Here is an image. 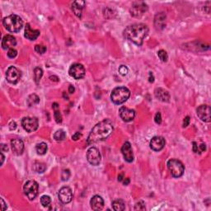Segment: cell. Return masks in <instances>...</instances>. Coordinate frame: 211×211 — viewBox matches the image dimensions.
Listing matches in <instances>:
<instances>
[{
	"label": "cell",
	"instance_id": "3",
	"mask_svg": "<svg viewBox=\"0 0 211 211\" xmlns=\"http://www.w3.org/2000/svg\"><path fill=\"white\" fill-rule=\"evenodd\" d=\"M2 24L5 29L10 32H18L23 26V21L18 15L12 14L4 17L2 20Z\"/></svg>",
	"mask_w": 211,
	"mask_h": 211
},
{
	"label": "cell",
	"instance_id": "37",
	"mask_svg": "<svg viewBox=\"0 0 211 211\" xmlns=\"http://www.w3.org/2000/svg\"><path fill=\"white\" fill-rule=\"evenodd\" d=\"M128 68L126 67V66H125V65H121V66H120V68H119V73H120V74L123 75V76H125V75H126L128 74Z\"/></svg>",
	"mask_w": 211,
	"mask_h": 211
},
{
	"label": "cell",
	"instance_id": "33",
	"mask_svg": "<svg viewBox=\"0 0 211 211\" xmlns=\"http://www.w3.org/2000/svg\"><path fill=\"white\" fill-rule=\"evenodd\" d=\"M35 51L38 53V54L42 55L44 53H46V47L45 46H42V45H36L35 46Z\"/></svg>",
	"mask_w": 211,
	"mask_h": 211
},
{
	"label": "cell",
	"instance_id": "15",
	"mask_svg": "<svg viewBox=\"0 0 211 211\" xmlns=\"http://www.w3.org/2000/svg\"><path fill=\"white\" fill-rule=\"evenodd\" d=\"M11 147H12V153L15 155H22L24 151V143L22 139H14L11 140Z\"/></svg>",
	"mask_w": 211,
	"mask_h": 211
},
{
	"label": "cell",
	"instance_id": "13",
	"mask_svg": "<svg viewBox=\"0 0 211 211\" xmlns=\"http://www.w3.org/2000/svg\"><path fill=\"white\" fill-rule=\"evenodd\" d=\"M58 197L60 201L64 204H68L71 202L73 199V192L72 190L70 187L64 186L59 191L58 193Z\"/></svg>",
	"mask_w": 211,
	"mask_h": 211
},
{
	"label": "cell",
	"instance_id": "48",
	"mask_svg": "<svg viewBox=\"0 0 211 211\" xmlns=\"http://www.w3.org/2000/svg\"><path fill=\"white\" fill-rule=\"evenodd\" d=\"M149 81L150 82V83H154V75H153V74H152L151 72L149 73Z\"/></svg>",
	"mask_w": 211,
	"mask_h": 211
},
{
	"label": "cell",
	"instance_id": "17",
	"mask_svg": "<svg viewBox=\"0 0 211 211\" xmlns=\"http://www.w3.org/2000/svg\"><path fill=\"white\" fill-rule=\"evenodd\" d=\"M121 153H122L124 158L126 162H128V163L133 162L134 155H133V151H132L130 142H125V144H123L122 148H121Z\"/></svg>",
	"mask_w": 211,
	"mask_h": 211
},
{
	"label": "cell",
	"instance_id": "5",
	"mask_svg": "<svg viewBox=\"0 0 211 211\" xmlns=\"http://www.w3.org/2000/svg\"><path fill=\"white\" fill-rule=\"evenodd\" d=\"M168 168L173 177H180L184 173V165L181 161L177 160V159H170L168 161Z\"/></svg>",
	"mask_w": 211,
	"mask_h": 211
},
{
	"label": "cell",
	"instance_id": "2",
	"mask_svg": "<svg viewBox=\"0 0 211 211\" xmlns=\"http://www.w3.org/2000/svg\"><path fill=\"white\" fill-rule=\"evenodd\" d=\"M149 33V27L143 23H135L128 26L124 30L123 36L137 46H142L144 39Z\"/></svg>",
	"mask_w": 211,
	"mask_h": 211
},
{
	"label": "cell",
	"instance_id": "30",
	"mask_svg": "<svg viewBox=\"0 0 211 211\" xmlns=\"http://www.w3.org/2000/svg\"><path fill=\"white\" fill-rule=\"evenodd\" d=\"M51 203V197L49 195H42L41 198V204L43 207H48Z\"/></svg>",
	"mask_w": 211,
	"mask_h": 211
},
{
	"label": "cell",
	"instance_id": "28",
	"mask_svg": "<svg viewBox=\"0 0 211 211\" xmlns=\"http://www.w3.org/2000/svg\"><path fill=\"white\" fill-rule=\"evenodd\" d=\"M42 75H43V70H41V68L36 67L34 70V79H35V82H36V84H38L39 82L41 81Z\"/></svg>",
	"mask_w": 211,
	"mask_h": 211
},
{
	"label": "cell",
	"instance_id": "35",
	"mask_svg": "<svg viewBox=\"0 0 211 211\" xmlns=\"http://www.w3.org/2000/svg\"><path fill=\"white\" fill-rule=\"evenodd\" d=\"M70 177V172L69 169H65L62 172V175H61V178H62V181L65 182V181L69 180V178Z\"/></svg>",
	"mask_w": 211,
	"mask_h": 211
},
{
	"label": "cell",
	"instance_id": "24",
	"mask_svg": "<svg viewBox=\"0 0 211 211\" xmlns=\"http://www.w3.org/2000/svg\"><path fill=\"white\" fill-rule=\"evenodd\" d=\"M112 207L113 209H115V211H122L125 210V203L121 200H114L112 202Z\"/></svg>",
	"mask_w": 211,
	"mask_h": 211
},
{
	"label": "cell",
	"instance_id": "9",
	"mask_svg": "<svg viewBox=\"0 0 211 211\" xmlns=\"http://www.w3.org/2000/svg\"><path fill=\"white\" fill-rule=\"evenodd\" d=\"M22 125L26 132H33L38 128V119L36 117H24L22 120Z\"/></svg>",
	"mask_w": 211,
	"mask_h": 211
},
{
	"label": "cell",
	"instance_id": "11",
	"mask_svg": "<svg viewBox=\"0 0 211 211\" xmlns=\"http://www.w3.org/2000/svg\"><path fill=\"white\" fill-rule=\"evenodd\" d=\"M85 69L81 64H74L70 67L69 74L75 79H81L85 76Z\"/></svg>",
	"mask_w": 211,
	"mask_h": 211
},
{
	"label": "cell",
	"instance_id": "50",
	"mask_svg": "<svg viewBox=\"0 0 211 211\" xmlns=\"http://www.w3.org/2000/svg\"><path fill=\"white\" fill-rule=\"evenodd\" d=\"M123 184L125 185V186H127V185L130 184V178H125V181H124V182H123Z\"/></svg>",
	"mask_w": 211,
	"mask_h": 211
},
{
	"label": "cell",
	"instance_id": "47",
	"mask_svg": "<svg viewBox=\"0 0 211 211\" xmlns=\"http://www.w3.org/2000/svg\"><path fill=\"white\" fill-rule=\"evenodd\" d=\"M50 79H51V81L59 82V79H59L57 76H55V75H54V76H51V77H50Z\"/></svg>",
	"mask_w": 211,
	"mask_h": 211
},
{
	"label": "cell",
	"instance_id": "42",
	"mask_svg": "<svg viewBox=\"0 0 211 211\" xmlns=\"http://www.w3.org/2000/svg\"><path fill=\"white\" fill-rule=\"evenodd\" d=\"M17 128V124L15 121H11V123L9 124V129L11 130H14L15 129Z\"/></svg>",
	"mask_w": 211,
	"mask_h": 211
},
{
	"label": "cell",
	"instance_id": "46",
	"mask_svg": "<svg viewBox=\"0 0 211 211\" xmlns=\"http://www.w3.org/2000/svg\"><path fill=\"white\" fill-rule=\"evenodd\" d=\"M74 87L73 86V85H70V87H69V92H70V94H72L74 92Z\"/></svg>",
	"mask_w": 211,
	"mask_h": 211
},
{
	"label": "cell",
	"instance_id": "52",
	"mask_svg": "<svg viewBox=\"0 0 211 211\" xmlns=\"http://www.w3.org/2000/svg\"><path fill=\"white\" fill-rule=\"evenodd\" d=\"M3 162H4V156L2 154V152H1V165H2Z\"/></svg>",
	"mask_w": 211,
	"mask_h": 211
},
{
	"label": "cell",
	"instance_id": "41",
	"mask_svg": "<svg viewBox=\"0 0 211 211\" xmlns=\"http://www.w3.org/2000/svg\"><path fill=\"white\" fill-rule=\"evenodd\" d=\"M206 150V146L204 144H201L200 145H199V153L200 154L201 152H204Z\"/></svg>",
	"mask_w": 211,
	"mask_h": 211
},
{
	"label": "cell",
	"instance_id": "45",
	"mask_svg": "<svg viewBox=\"0 0 211 211\" xmlns=\"http://www.w3.org/2000/svg\"><path fill=\"white\" fill-rule=\"evenodd\" d=\"M1 203H2V210L4 211L5 209H7V206H6V204H5L4 200H3V199H2V198H1Z\"/></svg>",
	"mask_w": 211,
	"mask_h": 211
},
{
	"label": "cell",
	"instance_id": "43",
	"mask_svg": "<svg viewBox=\"0 0 211 211\" xmlns=\"http://www.w3.org/2000/svg\"><path fill=\"white\" fill-rule=\"evenodd\" d=\"M193 151H194L195 153H196V154L197 153H199V147L197 145L196 142H193Z\"/></svg>",
	"mask_w": 211,
	"mask_h": 211
},
{
	"label": "cell",
	"instance_id": "10",
	"mask_svg": "<svg viewBox=\"0 0 211 211\" xmlns=\"http://www.w3.org/2000/svg\"><path fill=\"white\" fill-rule=\"evenodd\" d=\"M21 79V72L14 66H10L6 72V79L8 83L16 84Z\"/></svg>",
	"mask_w": 211,
	"mask_h": 211
},
{
	"label": "cell",
	"instance_id": "4",
	"mask_svg": "<svg viewBox=\"0 0 211 211\" xmlns=\"http://www.w3.org/2000/svg\"><path fill=\"white\" fill-rule=\"evenodd\" d=\"M130 95V92L127 88L118 87L112 90V92L110 94V99L116 105H120L127 101Z\"/></svg>",
	"mask_w": 211,
	"mask_h": 211
},
{
	"label": "cell",
	"instance_id": "19",
	"mask_svg": "<svg viewBox=\"0 0 211 211\" xmlns=\"http://www.w3.org/2000/svg\"><path fill=\"white\" fill-rule=\"evenodd\" d=\"M17 45V41L14 36L12 35H7L5 36L2 40V47L3 50H9L13 48V46Z\"/></svg>",
	"mask_w": 211,
	"mask_h": 211
},
{
	"label": "cell",
	"instance_id": "16",
	"mask_svg": "<svg viewBox=\"0 0 211 211\" xmlns=\"http://www.w3.org/2000/svg\"><path fill=\"white\" fill-rule=\"evenodd\" d=\"M165 139L162 136H155L150 141V148L154 151L158 152L165 147Z\"/></svg>",
	"mask_w": 211,
	"mask_h": 211
},
{
	"label": "cell",
	"instance_id": "39",
	"mask_svg": "<svg viewBox=\"0 0 211 211\" xmlns=\"http://www.w3.org/2000/svg\"><path fill=\"white\" fill-rule=\"evenodd\" d=\"M82 137V134L81 133H79V132H76L74 135L72 136V139L73 140H74V141H77V140H79L80 138Z\"/></svg>",
	"mask_w": 211,
	"mask_h": 211
},
{
	"label": "cell",
	"instance_id": "14",
	"mask_svg": "<svg viewBox=\"0 0 211 211\" xmlns=\"http://www.w3.org/2000/svg\"><path fill=\"white\" fill-rule=\"evenodd\" d=\"M119 115H120V118L122 119V120H124L125 122H130L134 119L135 111H134V110L129 109L125 106H122L119 110Z\"/></svg>",
	"mask_w": 211,
	"mask_h": 211
},
{
	"label": "cell",
	"instance_id": "34",
	"mask_svg": "<svg viewBox=\"0 0 211 211\" xmlns=\"http://www.w3.org/2000/svg\"><path fill=\"white\" fill-rule=\"evenodd\" d=\"M54 116H55V120L56 123L60 124V123L62 122V115H61L60 111H59L58 110H55V113H54Z\"/></svg>",
	"mask_w": 211,
	"mask_h": 211
},
{
	"label": "cell",
	"instance_id": "20",
	"mask_svg": "<svg viewBox=\"0 0 211 211\" xmlns=\"http://www.w3.org/2000/svg\"><path fill=\"white\" fill-rule=\"evenodd\" d=\"M154 95L156 97V98L163 102H169L170 101V94L165 89L158 88L154 91Z\"/></svg>",
	"mask_w": 211,
	"mask_h": 211
},
{
	"label": "cell",
	"instance_id": "23",
	"mask_svg": "<svg viewBox=\"0 0 211 211\" xmlns=\"http://www.w3.org/2000/svg\"><path fill=\"white\" fill-rule=\"evenodd\" d=\"M84 6H85V2L84 1H81V0H78V1H74V2H73V12L79 18L82 17V11H83V8L84 7Z\"/></svg>",
	"mask_w": 211,
	"mask_h": 211
},
{
	"label": "cell",
	"instance_id": "21",
	"mask_svg": "<svg viewBox=\"0 0 211 211\" xmlns=\"http://www.w3.org/2000/svg\"><path fill=\"white\" fill-rule=\"evenodd\" d=\"M90 204L93 210H101L104 207V200L100 195H94L90 200Z\"/></svg>",
	"mask_w": 211,
	"mask_h": 211
},
{
	"label": "cell",
	"instance_id": "7",
	"mask_svg": "<svg viewBox=\"0 0 211 211\" xmlns=\"http://www.w3.org/2000/svg\"><path fill=\"white\" fill-rule=\"evenodd\" d=\"M148 5L144 2H134L132 4L130 12L132 17H140L148 10Z\"/></svg>",
	"mask_w": 211,
	"mask_h": 211
},
{
	"label": "cell",
	"instance_id": "32",
	"mask_svg": "<svg viewBox=\"0 0 211 211\" xmlns=\"http://www.w3.org/2000/svg\"><path fill=\"white\" fill-rule=\"evenodd\" d=\"M145 204H144V201H139L137 202L136 204H135V205H134V210H145Z\"/></svg>",
	"mask_w": 211,
	"mask_h": 211
},
{
	"label": "cell",
	"instance_id": "12",
	"mask_svg": "<svg viewBox=\"0 0 211 211\" xmlns=\"http://www.w3.org/2000/svg\"><path fill=\"white\" fill-rule=\"evenodd\" d=\"M196 114L198 117L204 122H210V107L208 105H201L197 108Z\"/></svg>",
	"mask_w": 211,
	"mask_h": 211
},
{
	"label": "cell",
	"instance_id": "38",
	"mask_svg": "<svg viewBox=\"0 0 211 211\" xmlns=\"http://www.w3.org/2000/svg\"><path fill=\"white\" fill-rule=\"evenodd\" d=\"M154 121L158 125H160L162 123V115H161L160 112H157L156 115H155V117H154Z\"/></svg>",
	"mask_w": 211,
	"mask_h": 211
},
{
	"label": "cell",
	"instance_id": "26",
	"mask_svg": "<svg viewBox=\"0 0 211 211\" xmlns=\"http://www.w3.org/2000/svg\"><path fill=\"white\" fill-rule=\"evenodd\" d=\"M47 149H48V147H47V144L46 143H40L36 146V150L39 155L46 154Z\"/></svg>",
	"mask_w": 211,
	"mask_h": 211
},
{
	"label": "cell",
	"instance_id": "44",
	"mask_svg": "<svg viewBox=\"0 0 211 211\" xmlns=\"http://www.w3.org/2000/svg\"><path fill=\"white\" fill-rule=\"evenodd\" d=\"M7 150H8V148H7V146L6 145V144H1V151L7 152Z\"/></svg>",
	"mask_w": 211,
	"mask_h": 211
},
{
	"label": "cell",
	"instance_id": "40",
	"mask_svg": "<svg viewBox=\"0 0 211 211\" xmlns=\"http://www.w3.org/2000/svg\"><path fill=\"white\" fill-rule=\"evenodd\" d=\"M190 123V116H186L184 119V120H183V127H187L188 126V125H189Z\"/></svg>",
	"mask_w": 211,
	"mask_h": 211
},
{
	"label": "cell",
	"instance_id": "1",
	"mask_svg": "<svg viewBox=\"0 0 211 211\" xmlns=\"http://www.w3.org/2000/svg\"><path fill=\"white\" fill-rule=\"evenodd\" d=\"M113 132V125L110 120H104L97 123L91 130L89 134L87 143L88 144H92L97 142L102 141L107 139Z\"/></svg>",
	"mask_w": 211,
	"mask_h": 211
},
{
	"label": "cell",
	"instance_id": "22",
	"mask_svg": "<svg viewBox=\"0 0 211 211\" xmlns=\"http://www.w3.org/2000/svg\"><path fill=\"white\" fill-rule=\"evenodd\" d=\"M25 37L30 41H35L40 36V31L39 30H32L30 26V24L27 23L25 26Z\"/></svg>",
	"mask_w": 211,
	"mask_h": 211
},
{
	"label": "cell",
	"instance_id": "18",
	"mask_svg": "<svg viewBox=\"0 0 211 211\" xmlns=\"http://www.w3.org/2000/svg\"><path fill=\"white\" fill-rule=\"evenodd\" d=\"M166 14L164 12H158L154 17V26L158 31L163 30L166 26Z\"/></svg>",
	"mask_w": 211,
	"mask_h": 211
},
{
	"label": "cell",
	"instance_id": "27",
	"mask_svg": "<svg viewBox=\"0 0 211 211\" xmlns=\"http://www.w3.org/2000/svg\"><path fill=\"white\" fill-rule=\"evenodd\" d=\"M26 102H27L29 106H32L36 105V104H38L40 102V98H39V97L36 94H31V95L28 97Z\"/></svg>",
	"mask_w": 211,
	"mask_h": 211
},
{
	"label": "cell",
	"instance_id": "36",
	"mask_svg": "<svg viewBox=\"0 0 211 211\" xmlns=\"http://www.w3.org/2000/svg\"><path fill=\"white\" fill-rule=\"evenodd\" d=\"M17 55V51L13 48L9 49L8 51H7V56H8L9 58H11V59H13V58L16 57Z\"/></svg>",
	"mask_w": 211,
	"mask_h": 211
},
{
	"label": "cell",
	"instance_id": "8",
	"mask_svg": "<svg viewBox=\"0 0 211 211\" xmlns=\"http://www.w3.org/2000/svg\"><path fill=\"white\" fill-rule=\"evenodd\" d=\"M87 160L92 166H97L101 163V156L100 152L95 147H92L87 152Z\"/></svg>",
	"mask_w": 211,
	"mask_h": 211
},
{
	"label": "cell",
	"instance_id": "25",
	"mask_svg": "<svg viewBox=\"0 0 211 211\" xmlns=\"http://www.w3.org/2000/svg\"><path fill=\"white\" fill-rule=\"evenodd\" d=\"M46 169V165L41 162H36L33 165V170L38 173H43Z\"/></svg>",
	"mask_w": 211,
	"mask_h": 211
},
{
	"label": "cell",
	"instance_id": "31",
	"mask_svg": "<svg viewBox=\"0 0 211 211\" xmlns=\"http://www.w3.org/2000/svg\"><path fill=\"white\" fill-rule=\"evenodd\" d=\"M158 57H159V59H160L163 62H167V61H168V55L165 51H163V50H160V51L158 52Z\"/></svg>",
	"mask_w": 211,
	"mask_h": 211
},
{
	"label": "cell",
	"instance_id": "51",
	"mask_svg": "<svg viewBox=\"0 0 211 211\" xmlns=\"http://www.w3.org/2000/svg\"><path fill=\"white\" fill-rule=\"evenodd\" d=\"M52 107L54 108L55 110H58V108H59V104L56 103V102H55V103H53Z\"/></svg>",
	"mask_w": 211,
	"mask_h": 211
},
{
	"label": "cell",
	"instance_id": "53",
	"mask_svg": "<svg viewBox=\"0 0 211 211\" xmlns=\"http://www.w3.org/2000/svg\"><path fill=\"white\" fill-rule=\"evenodd\" d=\"M63 97H64V98H65V99H69V97H68V95L65 92H63Z\"/></svg>",
	"mask_w": 211,
	"mask_h": 211
},
{
	"label": "cell",
	"instance_id": "49",
	"mask_svg": "<svg viewBox=\"0 0 211 211\" xmlns=\"http://www.w3.org/2000/svg\"><path fill=\"white\" fill-rule=\"evenodd\" d=\"M123 178H124V173H120V174H119V176H118V181H119V182H122Z\"/></svg>",
	"mask_w": 211,
	"mask_h": 211
},
{
	"label": "cell",
	"instance_id": "29",
	"mask_svg": "<svg viewBox=\"0 0 211 211\" xmlns=\"http://www.w3.org/2000/svg\"><path fill=\"white\" fill-rule=\"evenodd\" d=\"M54 139L57 141H62L66 139V134L63 130H59L55 132L54 134Z\"/></svg>",
	"mask_w": 211,
	"mask_h": 211
},
{
	"label": "cell",
	"instance_id": "6",
	"mask_svg": "<svg viewBox=\"0 0 211 211\" xmlns=\"http://www.w3.org/2000/svg\"><path fill=\"white\" fill-rule=\"evenodd\" d=\"M39 186L38 183L35 181H28L25 183L23 186V191L24 194L30 200H33L38 195Z\"/></svg>",
	"mask_w": 211,
	"mask_h": 211
}]
</instances>
